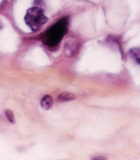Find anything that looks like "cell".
<instances>
[{
    "label": "cell",
    "mask_w": 140,
    "mask_h": 160,
    "mask_svg": "<svg viewBox=\"0 0 140 160\" xmlns=\"http://www.w3.org/2000/svg\"><path fill=\"white\" fill-rule=\"evenodd\" d=\"M69 21L66 17H64L49 28L43 34L42 41L44 44L49 47H55L60 43L66 33Z\"/></svg>",
    "instance_id": "cell-1"
},
{
    "label": "cell",
    "mask_w": 140,
    "mask_h": 160,
    "mask_svg": "<svg viewBox=\"0 0 140 160\" xmlns=\"http://www.w3.org/2000/svg\"><path fill=\"white\" fill-rule=\"evenodd\" d=\"M24 20L31 31L37 32L47 22L48 19L41 8L35 6L27 10Z\"/></svg>",
    "instance_id": "cell-2"
},
{
    "label": "cell",
    "mask_w": 140,
    "mask_h": 160,
    "mask_svg": "<svg viewBox=\"0 0 140 160\" xmlns=\"http://www.w3.org/2000/svg\"><path fill=\"white\" fill-rule=\"evenodd\" d=\"M53 98L50 95H45L42 98L41 101V105L43 109L46 110H49L53 106Z\"/></svg>",
    "instance_id": "cell-3"
},
{
    "label": "cell",
    "mask_w": 140,
    "mask_h": 160,
    "mask_svg": "<svg viewBox=\"0 0 140 160\" xmlns=\"http://www.w3.org/2000/svg\"><path fill=\"white\" fill-rule=\"evenodd\" d=\"M57 99H58L59 101L63 102V101H69L74 100L76 99V97H75V95L73 93L65 92L60 94Z\"/></svg>",
    "instance_id": "cell-4"
},
{
    "label": "cell",
    "mask_w": 140,
    "mask_h": 160,
    "mask_svg": "<svg viewBox=\"0 0 140 160\" xmlns=\"http://www.w3.org/2000/svg\"><path fill=\"white\" fill-rule=\"evenodd\" d=\"M131 57L140 65V47H135L129 51Z\"/></svg>",
    "instance_id": "cell-5"
},
{
    "label": "cell",
    "mask_w": 140,
    "mask_h": 160,
    "mask_svg": "<svg viewBox=\"0 0 140 160\" xmlns=\"http://www.w3.org/2000/svg\"><path fill=\"white\" fill-rule=\"evenodd\" d=\"M5 114L7 118L8 119V121L11 123L15 122V119H14V116L13 114V112L10 110H6Z\"/></svg>",
    "instance_id": "cell-6"
},
{
    "label": "cell",
    "mask_w": 140,
    "mask_h": 160,
    "mask_svg": "<svg viewBox=\"0 0 140 160\" xmlns=\"http://www.w3.org/2000/svg\"><path fill=\"white\" fill-rule=\"evenodd\" d=\"M106 158H104V157H100V156H98V157H94V158H92V159H106Z\"/></svg>",
    "instance_id": "cell-7"
}]
</instances>
